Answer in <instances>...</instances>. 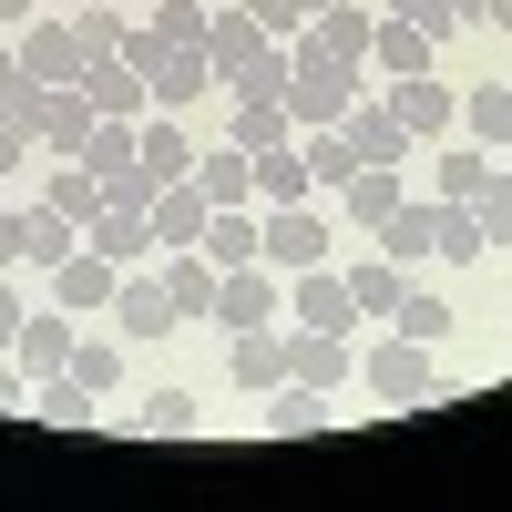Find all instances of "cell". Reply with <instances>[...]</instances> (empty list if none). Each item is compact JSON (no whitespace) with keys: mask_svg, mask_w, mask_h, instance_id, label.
Instances as JSON below:
<instances>
[{"mask_svg":"<svg viewBox=\"0 0 512 512\" xmlns=\"http://www.w3.org/2000/svg\"><path fill=\"white\" fill-rule=\"evenodd\" d=\"M0 410H31V379H21V359H0Z\"/></svg>","mask_w":512,"mask_h":512,"instance_id":"obj_46","label":"cell"},{"mask_svg":"<svg viewBox=\"0 0 512 512\" xmlns=\"http://www.w3.org/2000/svg\"><path fill=\"white\" fill-rule=\"evenodd\" d=\"M359 379H369L379 400H400V410H420V400L441 390V369H431V349H420V338H400V328H390V338H379V349L359 359Z\"/></svg>","mask_w":512,"mask_h":512,"instance_id":"obj_4","label":"cell"},{"mask_svg":"<svg viewBox=\"0 0 512 512\" xmlns=\"http://www.w3.org/2000/svg\"><path fill=\"white\" fill-rule=\"evenodd\" d=\"M502 175H512V144H502Z\"/></svg>","mask_w":512,"mask_h":512,"instance_id":"obj_51","label":"cell"},{"mask_svg":"<svg viewBox=\"0 0 512 512\" xmlns=\"http://www.w3.org/2000/svg\"><path fill=\"white\" fill-rule=\"evenodd\" d=\"M482 21H492V31H512V0H482Z\"/></svg>","mask_w":512,"mask_h":512,"instance_id":"obj_48","label":"cell"},{"mask_svg":"<svg viewBox=\"0 0 512 512\" xmlns=\"http://www.w3.org/2000/svg\"><path fill=\"white\" fill-rule=\"evenodd\" d=\"M338 134L359 144V164H410V134L390 123V103H379V93H359L349 113H338Z\"/></svg>","mask_w":512,"mask_h":512,"instance_id":"obj_20","label":"cell"},{"mask_svg":"<svg viewBox=\"0 0 512 512\" xmlns=\"http://www.w3.org/2000/svg\"><path fill=\"white\" fill-rule=\"evenodd\" d=\"M226 379H236L246 400L287 390V328H277V318H267V328H236V338H226Z\"/></svg>","mask_w":512,"mask_h":512,"instance_id":"obj_9","label":"cell"},{"mask_svg":"<svg viewBox=\"0 0 512 512\" xmlns=\"http://www.w3.org/2000/svg\"><path fill=\"white\" fill-rule=\"evenodd\" d=\"M11 52H21V72H31V82H82V52H72V11H31V21L11 31Z\"/></svg>","mask_w":512,"mask_h":512,"instance_id":"obj_6","label":"cell"},{"mask_svg":"<svg viewBox=\"0 0 512 512\" xmlns=\"http://www.w3.org/2000/svg\"><path fill=\"white\" fill-rule=\"evenodd\" d=\"M297 154H308V175H318V195H338V185L359 175V144L338 134V123H318V134H297Z\"/></svg>","mask_w":512,"mask_h":512,"instance_id":"obj_32","label":"cell"},{"mask_svg":"<svg viewBox=\"0 0 512 512\" xmlns=\"http://www.w3.org/2000/svg\"><path fill=\"white\" fill-rule=\"evenodd\" d=\"M369 72H379V82H400V72H441V41L420 31V21L390 11V21H369Z\"/></svg>","mask_w":512,"mask_h":512,"instance_id":"obj_12","label":"cell"},{"mask_svg":"<svg viewBox=\"0 0 512 512\" xmlns=\"http://www.w3.org/2000/svg\"><path fill=\"white\" fill-rule=\"evenodd\" d=\"M21 267V205H0V277Z\"/></svg>","mask_w":512,"mask_h":512,"instance_id":"obj_45","label":"cell"},{"mask_svg":"<svg viewBox=\"0 0 512 512\" xmlns=\"http://www.w3.org/2000/svg\"><path fill=\"white\" fill-rule=\"evenodd\" d=\"M379 103H390V123L410 144H441V134H461V93L441 72H400V82H379Z\"/></svg>","mask_w":512,"mask_h":512,"instance_id":"obj_2","label":"cell"},{"mask_svg":"<svg viewBox=\"0 0 512 512\" xmlns=\"http://www.w3.org/2000/svg\"><path fill=\"white\" fill-rule=\"evenodd\" d=\"M287 72H297V62H287V41H267V52H256V62L226 82V93H287Z\"/></svg>","mask_w":512,"mask_h":512,"instance_id":"obj_40","label":"cell"},{"mask_svg":"<svg viewBox=\"0 0 512 512\" xmlns=\"http://www.w3.org/2000/svg\"><path fill=\"white\" fill-rule=\"evenodd\" d=\"M123 31H134V11H123V0H82V11H72V52H82V62H113Z\"/></svg>","mask_w":512,"mask_h":512,"instance_id":"obj_27","label":"cell"},{"mask_svg":"<svg viewBox=\"0 0 512 512\" xmlns=\"http://www.w3.org/2000/svg\"><path fill=\"white\" fill-rule=\"evenodd\" d=\"M216 256L205 246H164V297H175V318H216Z\"/></svg>","mask_w":512,"mask_h":512,"instance_id":"obj_19","label":"cell"},{"mask_svg":"<svg viewBox=\"0 0 512 512\" xmlns=\"http://www.w3.org/2000/svg\"><path fill=\"white\" fill-rule=\"evenodd\" d=\"M93 93H82V82H41V103H31V144L52 154V164H72L82 144H93Z\"/></svg>","mask_w":512,"mask_h":512,"instance_id":"obj_3","label":"cell"},{"mask_svg":"<svg viewBox=\"0 0 512 512\" xmlns=\"http://www.w3.org/2000/svg\"><path fill=\"white\" fill-rule=\"evenodd\" d=\"M82 93H93V113H103V123H144V113H154L144 72L123 62V52H113V62H82Z\"/></svg>","mask_w":512,"mask_h":512,"instance_id":"obj_18","label":"cell"},{"mask_svg":"<svg viewBox=\"0 0 512 512\" xmlns=\"http://www.w3.org/2000/svg\"><path fill=\"white\" fill-rule=\"evenodd\" d=\"M72 379H82V390H123V338H72Z\"/></svg>","mask_w":512,"mask_h":512,"instance_id":"obj_34","label":"cell"},{"mask_svg":"<svg viewBox=\"0 0 512 512\" xmlns=\"http://www.w3.org/2000/svg\"><path fill=\"white\" fill-rule=\"evenodd\" d=\"M472 216H482V246H512V175H492L472 195Z\"/></svg>","mask_w":512,"mask_h":512,"instance_id":"obj_39","label":"cell"},{"mask_svg":"<svg viewBox=\"0 0 512 512\" xmlns=\"http://www.w3.org/2000/svg\"><path fill=\"white\" fill-rule=\"evenodd\" d=\"M287 318H297V328H338V338H349L359 297H349V277H338V267H297V277H287Z\"/></svg>","mask_w":512,"mask_h":512,"instance_id":"obj_10","label":"cell"},{"mask_svg":"<svg viewBox=\"0 0 512 512\" xmlns=\"http://www.w3.org/2000/svg\"><path fill=\"white\" fill-rule=\"evenodd\" d=\"M41 11H82V0H41Z\"/></svg>","mask_w":512,"mask_h":512,"instance_id":"obj_50","label":"cell"},{"mask_svg":"<svg viewBox=\"0 0 512 512\" xmlns=\"http://www.w3.org/2000/svg\"><path fill=\"white\" fill-rule=\"evenodd\" d=\"M246 21L287 41V31H308V21H318V0H246Z\"/></svg>","mask_w":512,"mask_h":512,"instance_id":"obj_41","label":"cell"},{"mask_svg":"<svg viewBox=\"0 0 512 512\" xmlns=\"http://www.w3.org/2000/svg\"><path fill=\"white\" fill-rule=\"evenodd\" d=\"M451 21H482V0H451Z\"/></svg>","mask_w":512,"mask_h":512,"instance_id":"obj_49","label":"cell"},{"mask_svg":"<svg viewBox=\"0 0 512 512\" xmlns=\"http://www.w3.org/2000/svg\"><path fill=\"white\" fill-rule=\"evenodd\" d=\"M72 246H82V226L62 216L52 195H41V205H21V267H62Z\"/></svg>","mask_w":512,"mask_h":512,"instance_id":"obj_24","label":"cell"},{"mask_svg":"<svg viewBox=\"0 0 512 512\" xmlns=\"http://www.w3.org/2000/svg\"><path fill=\"white\" fill-rule=\"evenodd\" d=\"M31 103H41V82L21 72V52H11V31H0V113H11V123H31Z\"/></svg>","mask_w":512,"mask_h":512,"instance_id":"obj_38","label":"cell"},{"mask_svg":"<svg viewBox=\"0 0 512 512\" xmlns=\"http://www.w3.org/2000/svg\"><path fill=\"white\" fill-rule=\"evenodd\" d=\"M390 11H400V21H420L431 41H441V31H461V21H451V0H390Z\"/></svg>","mask_w":512,"mask_h":512,"instance_id":"obj_42","label":"cell"},{"mask_svg":"<svg viewBox=\"0 0 512 512\" xmlns=\"http://www.w3.org/2000/svg\"><path fill=\"white\" fill-rule=\"evenodd\" d=\"M123 11H144V0H123Z\"/></svg>","mask_w":512,"mask_h":512,"instance_id":"obj_52","label":"cell"},{"mask_svg":"<svg viewBox=\"0 0 512 512\" xmlns=\"http://www.w3.org/2000/svg\"><path fill=\"white\" fill-rule=\"evenodd\" d=\"M400 205H410V185H400V164H359V175L338 185V216H349V226H369V236L390 226Z\"/></svg>","mask_w":512,"mask_h":512,"instance_id":"obj_16","label":"cell"},{"mask_svg":"<svg viewBox=\"0 0 512 512\" xmlns=\"http://www.w3.org/2000/svg\"><path fill=\"white\" fill-rule=\"evenodd\" d=\"M338 277H349L359 318H390V308H400V287H410V267H390V256H359V267H338Z\"/></svg>","mask_w":512,"mask_h":512,"instance_id":"obj_31","label":"cell"},{"mask_svg":"<svg viewBox=\"0 0 512 512\" xmlns=\"http://www.w3.org/2000/svg\"><path fill=\"white\" fill-rule=\"evenodd\" d=\"M267 41H277V31H256V21H246V0H216V11H205V41H195V52L216 62V93H226V82H236L256 52H267Z\"/></svg>","mask_w":512,"mask_h":512,"instance_id":"obj_8","label":"cell"},{"mask_svg":"<svg viewBox=\"0 0 512 512\" xmlns=\"http://www.w3.org/2000/svg\"><path fill=\"white\" fill-rule=\"evenodd\" d=\"M236 113H226V144H246V154H267V144H287L297 123H287V93H226Z\"/></svg>","mask_w":512,"mask_h":512,"instance_id":"obj_22","label":"cell"},{"mask_svg":"<svg viewBox=\"0 0 512 512\" xmlns=\"http://www.w3.org/2000/svg\"><path fill=\"white\" fill-rule=\"evenodd\" d=\"M492 175H502V154H492V144H472V134H441V154H431V195L472 205V195H482Z\"/></svg>","mask_w":512,"mask_h":512,"instance_id":"obj_14","label":"cell"},{"mask_svg":"<svg viewBox=\"0 0 512 512\" xmlns=\"http://www.w3.org/2000/svg\"><path fill=\"white\" fill-rule=\"evenodd\" d=\"M195 185H205V205H256V154L246 144H195Z\"/></svg>","mask_w":512,"mask_h":512,"instance_id":"obj_21","label":"cell"},{"mask_svg":"<svg viewBox=\"0 0 512 512\" xmlns=\"http://www.w3.org/2000/svg\"><path fill=\"white\" fill-rule=\"evenodd\" d=\"M216 318H226V338L236 328H267V318H287V277L256 256V267H226L216 277Z\"/></svg>","mask_w":512,"mask_h":512,"instance_id":"obj_5","label":"cell"},{"mask_svg":"<svg viewBox=\"0 0 512 512\" xmlns=\"http://www.w3.org/2000/svg\"><path fill=\"white\" fill-rule=\"evenodd\" d=\"M308 195H318V175H308V154H297V134L256 154V205H308Z\"/></svg>","mask_w":512,"mask_h":512,"instance_id":"obj_23","label":"cell"},{"mask_svg":"<svg viewBox=\"0 0 512 512\" xmlns=\"http://www.w3.org/2000/svg\"><path fill=\"white\" fill-rule=\"evenodd\" d=\"M123 338H164V328H185L175 318V297H164V277H144V267H123V287H113V308H103Z\"/></svg>","mask_w":512,"mask_h":512,"instance_id":"obj_13","label":"cell"},{"mask_svg":"<svg viewBox=\"0 0 512 512\" xmlns=\"http://www.w3.org/2000/svg\"><path fill=\"white\" fill-rule=\"evenodd\" d=\"M82 246H93V256H113V267H144V256H154V236H144V205H103V216L82 226Z\"/></svg>","mask_w":512,"mask_h":512,"instance_id":"obj_25","label":"cell"},{"mask_svg":"<svg viewBox=\"0 0 512 512\" xmlns=\"http://www.w3.org/2000/svg\"><path fill=\"white\" fill-rule=\"evenodd\" d=\"M31 11H41V0H0V31H21V21H31Z\"/></svg>","mask_w":512,"mask_h":512,"instance_id":"obj_47","label":"cell"},{"mask_svg":"<svg viewBox=\"0 0 512 512\" xmlns=\"http://www.w3.org/2000/svg\"><path fill=\"white\" fill-rule=\"evenodd\" d=\"M369 21H379V11H359V0H318L308 41H318V52H338V62H369Z\"/></svg>","mask_w":512,"mask_h":512,"instance_id":"obj_26","label":"cell"},{"mask_svg":"<svg viewBox=\"0 0 512 512\" xmlns=\"http://www.w3.org/2000/svg\"><path fill=\"white\" fill-rule=\"evenodd\" d=\"M52 205H62L72 226H93V216H103V175H82V164H62V175H52Z\"/></svg>","mask_w":512,"mask_h":512,"instance_id":"obj_36","label":"cell"},{"mask_svg":"<svg viewBox=\"0 0 512 512\" xmlns=\"http://www.w3.org/2000/svg\"><path fill=\"white\" fill-rule=\"evenodd\" d=\"M256 256H267L277 277L328 267V216H318V195H308V205H256Z\"/></svg>","mask_w":512,"mask_h":512,"instance_id":"obj_1","label":"cell"},{"mask_svg":"<svg viewBox=\"0 0 512 512\" xmlns=\"http://www.w3.org/2000/svg\"><path fill=\"white\" fill-rule=\"evenodd\" d=\"M461 134H472V144H512V82H472V93H461Z\"/></svg>","mask_w":512,"mask_h":512,"instance_id":"obj_29","label":"cell"},{"mask_svg":"<svg viewBox=\"0 0 512 512\" xmlns=\"http://www.w3.org/2000/svg\"><path fill=\"white\" fill-rule=\"evenodd\" d=\"M72 308H31L21 318V338H11V359H21V379H52V369H72Z\"/></svg>","mask_w":512,"mask_h":512,"instance_id":"obj_15","label":"cell"},{"mask_svg":"<svg viewBox=\"0 0 512 512\" xmlns=\"http://www.w3.org/2000/svg\"><path fill=\"white\" fill-rule=\"evenodd\" d=\"M134 164H144V185H175V175H195V134L175 113H144L134 123Z\"/></svg>","mask_w":512,"mask_h":512,"instance_id":"obj_17","label":"cell"},{"mask_svg":"<svg viewBox=\"0 0 512 512\" xmlns=\"http://www.w3.org/2000/svg\"><path fill=\"white\" fill-rule=\"evenodd\" d=\"M502 308H512V297H502Z\"/></svg>","mask_w":512,"mask_h":512,"instance_id":"obj_53","label":"cell"},{"mask_svg":"<svg viewBox=\"0 0 512 512\" xmlns=\"http://www.w3.org/2000/svg\"><path fill=\"white\" fill-rule=\"evenodd\" d=\"M205 216H216V205H205V185H195V175L154 185V205H144V236H154V256H164V246H195V236H205Z\"/></svg>","mask_w":512,"mask_h":512,"instance_id":"obj_11","label":"cell"},{"mask_svg":"<svg viewBox=\"0 0 512 512\" xmlns=\"http://www.w3.org/2000/svg\"><path fill=\"white\" fill-rule=\"evenodd\" d=\"M21 318H31V297H21L11 277H0V359H11V338H21Z\"/></svg>","mask_w":512,"mask_h":512,"instance_id":"obj_43","label":"cell"},{"mask_svg":"<svg viewBox=\"0 0 512 512\" xmlns=\"http://www.w3.org/2000/svg\"><path fill=\"white\" fill-rule=\"evenodd\" d=\"M216 267H256V205H216L205 216V236H195Z\"/></svg>","mask_w":512,"mask_h":512,"instance_id":"obj_30","label":"cell"},{"mask_svg":"<svg viewBox=\"0 0 512 512\" xmlns=\"http://www.w3.org/2000/svg\"><path fill=\"white\" fill-rule=\"evenodd\" d=\"M41 277H52V308H72V318H103L113 287H123V267H113V256H93V246H72L62 267H41Z\"/></svg>","mask_w":512,"mask_h":512,"instance_id":"obj_7","label":"cell"},{"mask_svg":"<svg viewBox=\"0 0 512 512\" xmlns=\"http://www.w3.org/2000/svg\"><path fill=\"white\" fill-rule=\"evenodd\" d=\"M41 144H31V123H11V113H0V175H11V164H31Z\"/></svg>","mask_w":512,"mask_h":512,"instance_id":"obj_44","label":"cell"},{"mask_svg":"<svg viewBox=\"0 0 512 512\" xmlns=\"http://www.w3.org/2000/svg\"><path fill=\"white\" fill-rule=\"evenodd\" d=\"M72 164H82V175H103V185H113L123 164H134V123H93V144H82Z\"/></svg>","mask_w":512,"mask_h":512,"instance_id":"obj_35","label":"cell"},{"mask_svg":"<svg viewBox=\"0 0 512 512\" xmlns=\"http://www.w3.org/2000/svg\"><path fill=\"white\" fill-rule=\"evenodd\" d=\"M390 328H400V338H420V349H441V338L461 328V308H451V297H431V287H400Z\"/></svg>","mask_w":512,"mask_h":512,"instance_id":"obj_28","label":"cell"},{"mask_svg":"<svg viewBox=\"0 0 512 512\" xmlns=\"http://www.w3.org/2000/svg\"><path fill=\"white\" fill-rule=\"evenodd\" d=\"M318 410H328V390H267V431H318Z\"/></svg>","mask_w":512,"mask_h":512,"instance_id":"obj_37","label":"cell"},{"mask_svg":"<svg viewBox=\"0 0 512 512\" xmlns=\"http://www.w3.org/2000/svg\"><path fill=\"white\" fill-rule=\"evenodd\" d=\"M195 420H205V410H195V390H154V400L134 410V431H144V441H185Z\"/></svg>","mask_w":512,"mask_h":512,"instance_id":"obj_33","label":"cell"}]
</instances>
